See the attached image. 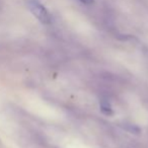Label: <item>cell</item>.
Wrapping results in <instances>:
<instances>
[{
    "mask_svg": "<svg viewBox=\"0 0 148 148\" xmlns=\"http://www.w3.org/2000/svg\"><path fill=\"white\" fill-rule=\"evenodd\" d=\"M29 8L31 12L44 25H49L52 21V16L45 6L38 0H29Z\"/></svg>",
    "mask_w": 148,
    "mask_h": 148,
    "instance_id": "cell-1",
    "label": "cell"
},
{
    "mask_svg": "<svg viewBox=\"0 0 148 148\" xmlns=\"http://www.w3.org/2000/svg\"><path fill=\"white\" fill-rule=\"evenodd\" d=\"M101 110L103 111V113L107 114V115H111L112 112H113L111 103H110L108 101H106V99H103V101H101Z\"/></svg>",
    "mask_w": 148,
    "mask_h": 148,
    "instance_id": "cell-2",
    "label": "cell"
},
{
    "mask_svg": "<svg viewBox=\"0 0 148 148\" xmlns=\"http://www.w3.org/2000/svg\"><path fill=\"white\" fill-rule=\"evenodd\" d=\"M79 1H81L84 4H91V3H93V0H79Z\"/></svg>",
    "mask_w": 148,
    "mask_h": 148,
    "instance_id": "cell-3",
    "label": "cell"
}]
</instances>
